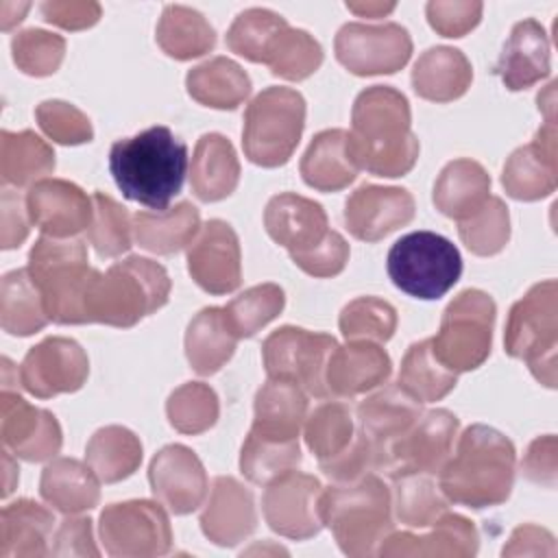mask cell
<instances>
[{
	"label": "cell",
	"instance_id": "cell-1",
	"mask_svg": "<svg viewBox=\"0 0 558 558\" xmlns=\"http://www.w3.org/2000/svg\"><path fill=\"white\" fill-rule=\"evenodd\" d=\"M349 148L360 170L375 177H401L418 157V140L410 129V107L401 92L388 85L364 89L351 113Z\"/></svg>",
	"mask_w": 558,
	"mask_h": 558
},
{
	"label": "cell",
	"instance_id": "cell-2",
	"mask_svg": "<svg viewBox=\"0 0 558 558\" xmlns=\"http://www.w3.org/2000/svg\"><path fill=\"white\" fill-rule=\"evenodd\" d=\"M109 172L124 198L153 211H166L181 194L187 174V146L168 126L157 124L113 142Z\"/></svg>",
	"mask_w": 558,
	"mask_h": 558
},
{
	"label": "cell",
	"instance_id": "cell-3",
	"mask_svg": "<svg viewBox=\"0 0 558 558\" xmlns=\"http://www.w3.org/2000/svg\"><path fill=\"white\" fill-rule=\"evenodd\" d=\"M514 462V447L501 432L471 425L462 432L456 453L438 471V488L447 501L466 508L499 506L512 490Z\"/></svg>",
	"mask_w": 558,
	"mask_h": 558
},
{
	"label": "cell",
	"instance_id": "cell-4",
	"mask_svg": "<svg viewBox=\"0 0 558 558\" xmlns=\"http://www.w3.org/2000/svg\"><path fill=\"white\" fill-rule=\"evenodd\" d=\"M170 277L163 266L146 257H126L107 272L92 268L83 296V323L133 327L166 305Z\"/></svg>",
	"mask_w": 558,
	"mask_h": 558
},
{
	"label": "cell",
	"instance_id": "cell-5",
	"mask_svg": "<svg viewBox=\"0 0 558 558\" xmlns=\"http://www.w3.org/2000/svg\"><path fill=\"white\" fill-rule=\"evenodd\" d=\"M392 495L386 484L366 473L320 490L318 517L347 556L377 554V545L392 532Z\"/></svg>",
	"mask_w": 558,
	"mask_h": 558
},
{
	"label": "cell",
	"instance_id": "cell-6",
	"mask_svg": "<svg viewBox=\"0 0 558 558\" xmlns=\"http://www.w3.org/2000/svg\"><path fill=\"white\" fill-rule=\"evenodd\" d=\"M26 268L41 292L48 318L59 325H83V296L92 272L85 244L44 235L31 248Z\"/></svg>",
	"mask_w": 558,
	"mask_h": 558
},
{
	"label": "cell",
	"instance_id": "cell-7",
	"mask_svg": "<svg viewBox=\"0 0 558 558\" xmlns=\"http://www.w3.org/2000/svg\"><path fill=\"white\" fill-rule=\"evenodd\" d=\"M386 270L401 292L421 301H434L458 283L462 257L458 246L445 235L412 231L390 246Z\"/></svg>",
	"mask_w": 558,
	"mask_h": 558
},
{
	"label": "cell",
	"instance_id": "cell-8",
	"mask_svg": "<svg viewBox=\"0 0 558 558\" xmlns=\"http://www.w3.org/2000/svg\"><path fill=\"white\" fill-rule=\"evenodd\" d=\"M303 126V96L290 87H266L251 100L244 113V155L262 168L283 166L292 157Z\"/></svg>",
	"mask_w": 558,
	"mask_h": 558
},
{
	"label": "cell",
	"instance_id": "cell-9",
	"mask_svg": "<svg viewBox=\"0 0 558 558\" xmlns=\"http://www.w3.org/2000/svg\"><path fill=\"white\" fill-rule=\"evenodd\" d=\"M556 281L536 283L512 305L504 336L508 355L525 360L534 377L549 388L556 386Z\"/></svg>",
	"mask_w": 558,
	"mask_h": 558
},
{
	"label": "cell",
	"instance_id": "cell-10",
	"mask_svg": "<svg viewBox=\"0 0 558 558\" xmlns=\"http://www.w3.org/2000/svg\"><path fill=\"white\" fill-rule=\"evenodd\" d=\"M495 303L482 290L460 292L445 310L432 340L434 355L453 373L482 366L490 353Z\"/></svg>",
	"mask_w": 558,
	"mask_h": 558
},
{
	"label": "cell",
	"instance_id": "cell-11",
	"mask_svg": "<svg viewBox=\"0 0 558 558\" xmlns=\"http://www.w3.org/2000/svg\"><path fill=\"white\" fill-rule=\"evenodd\" d=\"M336 340L329 333L307 331L301 327H279L262 344V357L268 379L296 384L312 397L327 399L325 368Z\"/></svg>",
	"mask_w": 558,
	"mask_h": 558
},
{
	"label": "cell",
	"instance_id": "cell-12",
	"mask_svg": "<svg viewBox=\"0 0 558 558\" xmlns=\"http://www.w3.org/2000/svg\"><path fill=\"white\" fill-rule=\"evenodd\" d=\"M100 538L111 556H161L172 545L166 510L146 499L107 506L100 514Z\"/></svg>",
	"mask_w": 558,
	"mask_h": 558
},
{
	"label": "cell",
	"instance_id": "cell-13",
	"mask_svg": "<svg viewBox=\"0 0 558 558\" xmlns=\"http://www.w3.org/2000/svg\"><path fill=\"white\" fill-rule=\"evenodd\" d=\"M336 59L357 76L392 74L412 54L408 31L395 22L362 24L349 22L336 35Z\"/></svg>",
	"mask_w": 558,
	"mask_h": 558
},
{
	"label": "cell",
	"instance_id": "cell-14",
	"mask_svg": "<svg viewBox=\"0 0 558 558\" xmlns=\"http://www.w3.org/2000/svg\"><path fill=\"white\" fill-rule=\"evenodd\" d=\"M458 432V418L449 410H429L401 434L388 449L384 473L390 477L408 473L438 475L447 462Z\"/></svg>",
	"mask_w": 558,
	"mask_h": 558
},
{
	"label": "cell",
	"instance_id": "cell-15",
	"mask_svg": "<svg viewBox=\"0 0 558 558\" xmlns=\"http://www.w3.org/2000/svg\"><path fill=\"white\" fill-rule=\"evenodd\" d=\"M89 373V362L78 342L70 338H46L35 344L17 368L22 388L39 399L78 390Z\"/></svg>",
	"mask_w": 558,
	"mask_h": 558
},
{
	"label": "cell",
	"instance_id": "cell-16",
	"mask_svg": "<svg viewBox=\"0 0 558 558\" xmlns=\"http://www.w3.org/2000/svg\"><path fill=\"white\" fill-rule=\"evenodd\" d=\"M323 486L314 475L290 471L270 482L262 497L264 519L281 536L305 541L320 532L318 495Z\"/></svg>",
	"mask_w": 558,
	"mask_h": 558
},
{
	"label": "cell",
	"instance_id": "cell-17",
	"mask_svg": "<svg viewBox=\"0 0 558 558\" xmlns=\"http://www.w3.org/2000/svg\"><path fill=\"white\" fill-rule=\"evenodd\" d=\"M187 270L209 294L233 292L242 281L240 242L231 225L209 220L187 248Z\"/></svg>",
	"mask_w": 558,
	"mask_h": 558
},
{
	"label": "cell",
	"instance_id": "cell-18",
	"mask_svg": "<svg viewBox=\"0 0 558 558\" xmlns=\"http://www.w3.org/2000/svg\"><path fill=\"white\" fill-rule=\"evenodd\" d=\"M31 222L50 238H72L89 229L94 201L74 183L63 179H41L26 194Z\"/></svg>",
	"mask_w": 558,
	"mask_h": 558
},
{
	"label": "cell",
	"instance_id": "cell-19",
	"mask_svg": "<svg viewBox=\"0 0 558 558\" xmlns=\"http://www.w3.org/2000/svg\"><path fill=\"white\" fill-rule=\"evenodd\" d=\"M0 434L4 449L26 462L48 460L61 449V427L54 414L26 403L9 390H2Z\"/></svg>",
	"mask_w": 558,
	"mask_h": 558
},
{
	"label": "cell",
	"instance_id": "cell-20",
	"mask_svg": "<svg viewBox=\"0 0 558 558\" xmlns=\"http://www.w3.org/2000/svg\"><path fill=\"white\" fill-rule=\"evenodd\" d=\"M148 480L155 497L174 514L196 510L209 490L201 460L183 445L163 447L150 462Z\"/></svg>",
	"mask_w": 558,
	"mask_h": 558
},
{
	"label": "cell",
	"instance_id": "cell-21",
	"mask_svg": "<svg viewBox=\"0 0 558 558\" xmlns=\"http://www.w3.org/2000/svg\"><path fill=\"white\" fill-rule=\"evenodd\" d=\"M414 218V198L403 187L362 185L344 205V222L353 238L377 242Z\"/></svg>",
	"mask_w": 558,
	"mask_h": 558
},
{
	"label": "cell",
	"instance_id": "cell-22",
	"mask_svg": "<svg viewBox=\"0 0 558 558\" xmlns=\"http://www.w3.org/2000/svg\"><path fill=\"white\" fill-rule=\"evenodd\" d=\"M264 225L268 235L283 246L290 257L310 253L331 233L325 209L294 192L272 196L264 209Z\"/></svg>",
	"mask_w": 558,
	"mask_h": 558
},
{
	"label": "cell",
	"instance_id": "cell-23",
	"mask_svg": "<svg viewBox=\"0 0 558 558\" xmlns=\"http://www.w3.org/2000/svg\"><path fill=\"white\" fill-rule=\"evenodd\" d=\"M421 414V403L399 386H388L357 405L355 427L377 453L379 471L386 466L390 445L405 434Z\"/></svg>",
	"mask_w": 558,
	"mask_h": 558
},
{
	"label": "cell",
	"instance_id": "cell-24",
	"mask_svg": "<svg viewBox=\"0 0 558 558\" xmlns=\"http://www.w3.org/2000/svg\"><path fill=\"white\" fill-rule=\"evenodd\" d=\"M501 183L517 201H536L556 190V126L545 120L536 137L517 148L504 166Z\"/></svg>",
	"mask_w": 558,
	"mask_h": 558
},
{
	"label": "cell",
	"instance_id": "cell-25",
	"mask_svg": "<svg viewBox=\"0 0 558 558\" xmlns=\"http://www.w3.org/2000/svg\"><path fill=\"white\" fill-rule=\"evenodd\" d=\"M388 353L368 340H349L336 347L325 368L329 397L351 399L381 386L390 375Z\"/></svg>",
	"mask_w": 558,
	"mask_h": 558
},
{
	"label": "cell",
	"instance_id": "cell-26",
	"mask_svg": "<svg viewBox=\"0 0 558 558\" xmlns=\"http://www.w3.org/2000/svg\"><path fill=\"white\" fill-rule=\"evenodd\" d=\"M549 70L551 59L545 28L532 17L514 24L493 72L510 92H519L545 78Z\"/></svg>",
	"mask_w": 558,
	"mask_h": 558
},
{
	"label": "cell",
	"instance_id": "cell-27",
	"mask_svg": "<svg viewBox=\"0 0 558 558\" xmlns=\"http://www.w3.org/2000/svg\"><path fill=\"white\" fill-rule=\"evenodd\" d=\"M253 495L233 477H216L201 514L203 534L216 545H235L255 530Z\"/></svg>",
	"mask_w": 558,
	"mask_h": 558
},
{
	"label": "cell",
	"instance_id": "cell-28",
	"mask_svg": "<svg viewBox=\"0 0 558 558\" xmlns=\"http://www.w3.org/2000/svg\"><path fill=\"white\" fill-rule=\"evenodd\" d=\"M434 530L416 536L410 532L388 534L379 547V556H473L477 551V532L473 523L460 514L442 512Z\"/></svg>",
	"mask_w": 558,
	"mask_h": 558
},
{
	"label": "cell",
	"instance_id": "cell-29",
	"mask_svg": "<svg viewBox=\"0 0 558 558\" xmlns=\"http://www.w3.org/2000/svg\"><path fill=\"white\" fill-rule=\"evenodd\" d=\"M305 418V390L292 381L268 379L255 395V418L251 432L277 440H299Z\"/></svg>",
	"mask_w": 558,
	"mask_h": 558
},
{
	"label": "cell",
	"instance_id": "cell-30",
	"mask_svg": "<svg viewBox=\"0 0 558 558\" xmlns=\"http://www.w3.org/2000/svg\"><path fill=\"white\" fill-rule=\"evenodd\" d=\"M357 163L349 148V131H320L301 159L303 181L318 192H338L357 177Z\"/></svg>",
	"mask_w": 558,
	"mask_h": 558
},
{
	"label": "cell",
	"instance_id": "cell-31",
	"mask_svg": "<svg viewBox=\"0 0 558 558\" xmlns=\"http://www.w3.org/2000/svg\"><path fill=\"white\" fill-rule=\"evenodd\" d=\"M240 179V163L231 142L220 133H205L194 148L192 157V192L205 201L227 198Z\"/></svg>",
	"mask_w": 558,
	"mask_h": 558
},
{
	"label": "cell",
	"instance_id": "cell-32",
	"mask_svg": "<svg viewBox=\"0 0 558 558\" xmlns=\"http://www.w3.org/2000/svg\"><path fill=\"white\" fill-rule=\"evenodd\" d=\"M473 78L469 59L449 46L425 50L412 70L414 92L434 102H449L460 98Z\"/></svg>",
	"mask_w": 558,
	"mask_h": 558
},
{
	"label": "cell",
	"instance_id": "cell-33",
	"mask_svg": "<svg viewBox=\"0 0 558 558\" xmlns=\"http://www.w3.org/2000/svg\"><path fill=\"white\" fill-rule=\"evenodd\" d=\"M238 340L225 307H205L187 325L185 355L198 375H214L229 362Z\"/></svg>",
	"mask_w": 558,
	"mask_h": 558
},
{
	"label": "cell",
	"instance_id": "cell-34",
	"mask_svg": "<svg viewBox=\"0 0 558 558\" xmlns=\"http://www.w3.org/2000/svg\"><path fill=\"white\" fill-rule=\"evenodd\" d=\"M98 475L74 458H57L46 464L39 493L46 504L65 514L92 510L100 499Z\"/></svg>",
	"mask_w": 558,
	"mask_h": 558
},
{
	"label": "cell",
	"instance_id": "cell-35",
	"mask_svg": "<svg viewBox=\"0 0 558 558\" xmlns=\"http://www.w3.org/2000/svg\"><path fill=\"white\" fill-rule=\"evenodd\" d=\"M54 519L52 514L31 501L17 499L2 508L0 514V556L22 558V556H46Z\"/></svg>",
	"mask_w": 558,
	"mask_h": 558
},
{
	"label": "cell",
	"instance_id": "cell-36",
	"mask_svg": "<svg viewBox=\"0 0 558 558\" xmlns=\"http://www.w3.org/2000/svg\"><path fill=\"white\" fill-rule=\"evenodd\" d=\"M198 231L201 216L190 203H179L166 211H137L133 216L135 242L157 255H172L190 246Z\"/></svg>",
	"mask_w": 558,
	"mask_h": 558
},
{
	"label": "cell",
	"instance_id": "cell-37",
	"mask_svg": "<svg viewBox=\"0 0 558 558\" xmlns=\"http://www.w3.org/2000/svg\"><path fill=\"white\" fill-rule=\"evenodd\" d=\"M488 192L490 177L486 170L473 159H456L442 168L434 185V203L445 216L460 222L488 201Z\"/></svg>",
	"mask_w": 558,
	"mask_h": 558
},
{
	"label": "cell",
	"instance_id": "cell-38",
	"mask_svg": "<svg viewBox=\"0 0 558 558\" xmlns=\"http://www.w3.org/2000/svg\"><path fill=\"white\" fill-rule=\"evenodd\" d=\"M187 94L205 107L235 109L251 94V78L227 57H214L185 76Z\"/></svg>",
	"mask_w": 558,
	"mask_h": 558
},
{
	"label": "cell",
	"instance_id": "cell-39",
	"mask_svg": "<svg viewBox=\"0 0 558 558\" xmlns=\"http://www.w3.org/2000/svg\"><path fill=\"white\" fill-rule=\"evenodd\" d=\"M0 320L2 329L11 336H31L50 320L28 268L4 275L0 288Z\"/></svg>",
	"mask_w": 558,
	"mask_h": 558
},
{
	"label": "cell",
	"instance_id": "cell-40",
	"mask_svg": "<svg viewBox=\"0 0 558 558\" xmlns=\"http://www.w3.org/2000/svg\"><path fill=\"white\" fill-rule=\"evenodd\" d=\"M458 384V373L449 371L432 349V340L414 342L403 355L397 386L418 403L442 399Z\"/></svg>",
	"mask_w": 558,
	"mask_h": 558
},
{
	"label": "cell",
	"instance_id": "cell-41",
	"mask_svg": "<svg viewBox=\"0 0 558 558\" xmlns=\"http://www.w3.org/2000/svg\"><path fill=\"white\" fill-rule=\"evenodd\" d=\"M85 453L87 464L98 475V480L113 484L129 477L140 466L142 442L131 429L109 425L89 438Z\"/></svg>",
	"mask_w": 558,
	"mask_h": 558
},
{
	"label": "cell",
	"instance_id": "cell-42",
	"mask_svg": "<svg viewBox=\"0 0 558 558\" xmlns=\"http://www.w3.org/2000/svg\"><path fill=\"white\" fill-rule=\"evenodd\" d=\"M54 170L52 148L33 131L0 133V174L4 185H28Z\"/></svg>",
	"mask_w": 558,
	"mask_h": 558
},
{
	"label": "cell",
	"instance_id": "cell-43",
	"mask_svg": "<svg viewBox=\"0 0 558 558\" xmlns=\"http://www.w3.org/2000/svg\"><path fill=\"white\" fill-rule=\"evenodd\" d=\"M157 41L168 57L185 61L209 52L216 44V33L198 11L168 4L157 26Z\"/></svg>",
	"mask_w": 558,
	"mask_h": 558
},
{
	"label": "cell",
	"instance_id": "cell-44",
	"mask_svg": "<svg viewBox=\"0 0 558 558\" xmlns=\"http://www.w3.org/2000/svg\"><path fill=\"white\" fill-rule=\"evenodd\" d=\"M301 464L299 440H277L248 432L242 453L240 471L253 484L268 486L277 477L294 471Z\"/></svg>",
	"mask_w": 558,
	"mask_h": 558
},
{
	"label": "cell",
	"instance_id": "cell-45",
	"mask_svg": "<svg viewBox=\"0 0 558 558\" xmlns=\"http://www.w3.org/2000/svg\"><path fill=\"white\" fill-rule=\"evenodd\" d=\"M397 519L410 527H427L447 512V497L434 482V475L408 473L392 477Z\"/></svg>",
	"mask_w": 558,
	"mask_h": 558
},
{
	"label": "cell",
	"instance_id": "cell-46",
	"mask_svg": "<svg viewBox=\"0 0 558 558\" xmlns=\"http://www.w3.org/2000/svg\"><path fill=\"white\" fill-rule=\"evenodd\" d=\"M288 22L268 9L242 11L227 31V48L253 63H266Z\"/></svg>",
	"mask_w": 558,
	"mask_h": 558
},
{
	"label": "cell",
	"instance_id": "cell-47",
	"mask_svg": "<svg viewBox=\"0 0 558 558\" xmlns=\"http://www.w3.org/2000/svg\"><path fill=\"white\" fill-rule=\"evenodd\" d=\"M355 436V421L342 401H327L305 418V442L318 462L340 456Z\"/></svg>",
	"mask_w": 558,
	"mask_h": 558
},
{
	"label": "cell",
	"instance_id": "cell-48",
	"mask_svg": "<svg viewBox=\"0 0 558 558\" xmlns=\"http://www.w3.org/2000/svg\"><path fill=\"white\" fill-rule=\"evenodd\" d=\"M94 218L87 229V240L100 257H118L131 248L133 222L129 211L102 192H94Z\"/></svg>",
	"mask_w": 558,
	"mask_h": 558
},
{
	"label": "cell",
	"instance_id": "cell-49",
	"mask_svg": "<svg viewBox=\"0 0 558 558\" xmlns=\"http://www.w3.org/2000/svg\"><path fill=\"white\" fill-rule=\"evenodd\" d=\"M320 63H323L320 44L307 31L290 28V26L277 37L270 50V57L266 61V65L275 76H281L288 81L307 78L318 70Z\"/></svg>",
	"mask_w": 558,
	"mask_h": 558
},
{
	"label": "cell",
	"instance_id": "cell-50",
	"mask_svg": "<svg viewBox=\"0 0 558 558\" xmlns=\"http://www.w3.org/2000/svg\"><path fill=\"white\" fill-rule=\"evenodd\" d=\"M286 305L283 290L277 283H259L244 290L227 307V318L238 338L255 336L264 325L281 314Z\"/></svg>",
	"mask_w": 558,
	"mask_h": 558
},
{
	"label": "cell",
	"instance_id": "cell-51",
	"mask_svg": "<svg viewBox=\"0 0 558 558\" xmlns=\"http://www.w3.org/2000/svg\"><path fill=\"white\" fill-rule=\"evenodd\" d=\"M397 327L395 307L377 296H360L340 312V331L347 340L386 342Z\"/></svg>",
	"mask_w": 558,
	"mask_h": 558
},
{
	"label": "cell",
	"instance_id": "cell-52",
	"mask_svg": "<svg viewBox=\"0 0 558 558\" xmlns=\"http://www.w3.org/2000/svg\"><path fill=\"white\" fill-rule=\"evenodd\" d=\"M460 240L475 255H495L499 253L510 235V218L508 207L497 196H488V201L466 220L458 225Z\"/></svg>",
	"mask_w": 558,
	"mask_h": 558
},
{
	"label": "cell",
	"instance_id": "cell-53",
	"mask_svg": "<svg viewBox=\"0 0 558 558\" xmlns=\"http://www.w3.org/2000/svg\"><path fill=\"white\" fill-rule=\"evenodd\" d=\"M166 412L170 425L181 434H201L218 418V397L209 386L190 381L170 395Z\"/></svg>",
	"mask_w": 558,
	"mask_h": 558
},
{
	"label": "cell",
	"instance_id": "cell-54",
	"mask_svg": "<svg viewBox=\"0 0 558 558\" xmlns=\"http://www.w3.org/2000/svg\"><path fill=\"white\" fill-rule=\"evenodd\" d=\"M13 61L17 68L31 76L54 74L63 61L65 41L41 28H28L13 37Z\"/></svg>",
	"mask_w": 558,
	"mask_h": 558
},
{
	"label": "cell",
	"instance_id": "cell-55",
	"mask_svg": "<svg viewBox=\"0 0 558 558\" xmlns=\"http://www.w3.org/2000/svg\"><path fill=\"white\" fill-rule=\"evenodd\" d=\"M41 131L59 144H83L92 140V124L83 111L63 100H46L35 109Z\"/></svg>",
	"mask_w": 558,
	"mask_h": 558
},
{
	"label": "cell",
	"instance_id": "cell-56",
	"mask_svg": "<svg viewBox=\"0 0 558 558\" xmlns=\"http://www.w3.org/2000/svg\"><path fill=\"white\" fill-rule=\"evenodd\" d=\"M427 20L442 37H462L477 26L482 17L480 2H429L425 7Z\"/></svg>",
	"mask_w": 558,
	"mask_h": 558
},
{
	"label": "cell",
	"instance_id": "cell-57",
	"mask_svg": "<svg viewBox=\"0 0 558 558\" xmlns=\"http://www.w3.org/2000/svg\"><path fill=\"white\" fill-rule=\"evenodd\" d=\"M349 259V244L347 240L331 229L327 240L312 248L310 253L292 257V262L312 277H333L342 272L344 264Z\"/></svg>",
	"mask_w": 558,
	"mask_h": 558
},
{
	"label": "cell",
	"instance_id": "cell-58",
	"mask_svg": "<svg viewBox=\"0 0 558 558\" xmlns=\"http://www.w3.org/2000/svg\"><path fill=\"white\" fill-rule=\"evenodd\" d=\"M41 15L50 24L78 31L98 22L100 7L96 2H44Z\"/></svg>",
	"mask_w": 558,
	"mask_h": 558
},
{
	"label": "cell",
	"instance_id": "cell-59",
	"mask_svg": "<svg viewBox=\"0 0 558 558\" xmlns=\"http://www.w3.org/2000/svg\"><path fill=\"white\" fill-rule=\"evenodd\" d=\"M26 201L17 192L2 190V248L20 246L28 235Z\"/></svg>",
	"mask_w": 558,
	"mask_h": 558
},
{
	"label": "cell",
	"instance_id": "cell-60",
	"mask_svg": "<svg viewBox=\"0 0 558 558\" xmlns=\"http://www.w3.org/2000/svg\"><path fill=\"white\" fill-rule=\"evenodd\" d=\"M523 473L532 480V482H547L549 486H554V477H556V438L543 436L536 438L523 460Z\"/></svg>",
	"mask_w": 558,
	"mask_h": 558
},
{
	"label": "cell",
	"instance_id": "cell-61",
	"mask_svg": "<svg viewBox=\"0 0 558 558\" xmlns=\"http://www.w3.org/2000/svg\"><path fill=\"white\" fill-rule=\"evenodd\" d=\"M57 545L50 554H92L98 556V549L92 543V521L89 519H65L61 521L57 534Z\"/></svg>",
	"mask_w": 558,
	"mask_h": 558
},
{
	"label": "cell",
	"instance_id": "cell-62",
	"mask_svg": "<svg viewBox=\"0 0 558 558\" xmlns=\"http://www.w3.org/2000/svg\"><path fill=\"white\" fill-rule=\"evenodd\" d=\"M347 9L362 15V17H381L386 13H390L395 9V4H384V2H364V4H355V2H347Z\"/></svg>",
	"mask_w": 558,
	"mask_h": 558
},
{
	"label": "cell",
	"instance_id": "cell-63",
	"mask_svg": "<svg viewBox=\"0 0 558 558\" xmlns=\"http://www.w3.org/2000/svg\"><path fill=\"white\" fill-rule=\"evenodd\" d=\"M9 453H11V451H9V449H4V471H7V475H4V490H2V495H4V497L13 490L15 480H11V477H17V466H13V462H11V456H9Z\"/></svg>",
	"mask_w": 558,
	"mask_h": 558
}]
</instances>
